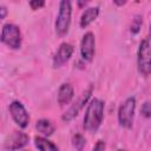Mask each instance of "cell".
<instances>
[{
  "label": "cell",
  "instance_id": "cell-1",
  "mask_svg": "<svg viewBox=\"0 0 151 151\" xmlns=\"http://www.w3.org/2000/svg\"><path fill=\"white\" fill-rule=\"evenodd\" d=\"M104 107H105V104L99 98H93L88 101L85 111L84 120H83V126L87 132L94 133L98 131V129L103 123Z\"/></svg>",
  "mask_w": 151,
  "mask_h": 151
},
{
  "label": "cell",
  "instance_id": "cell-2",
  "mask_svg": "<svg viewBox=\"0 0 151 151\" xmlns=\"http://www.w3.org/2000/svg\"><path fill=\"white\" fill-rule=\"evenodd\" d=\"M137 67L142 76L151 74V34L146 35L139 44L137 51Z\"/></svg>",
  "mask_w": 151,
  "mask_h": 151
},
{
  "label": "cell",
  "instance_id": "cell-3",
  "mask_svg": "<svg viewBox=\"0 0 151 151\" xmlns=\"http://www.w3.org/2000/svg\"><path fill=\"white\" fill-rule=\"evenodd\" d=\"M71 14H72V5L68 0H61L59 2V11L55 19L54 28L55 33L59 37H64L67 34L70 25H71Z\"/></svg>",
  "mask_w": 151,
  "mask_h": 151
},
{
  "label": "cell",
  "instance_id": "cell-4",
  "mask_svg": "<svg viewBox=\"0 0 151 151\" xmlns=\"http://www.w3.org/2000/svg\"><path fill=\"white\" fill-rule=\"evenodd\" d=\"M0 40L7 47L12 50H19L21 47V32L20 28L14 24H5L1 28Z\"/></svg>",
  "mask_w": 151,
  "mask_h": 151
},
{
  "label": "cell",
  "instance_id": "cell-5",
  "mask_svg": "<svg viewBox=\"0 0 151 151\" xmlns=\"http://www.w3.org/2000/svg\"><path fill=\"white\" fill-rule=\"evenodd\" d=\"M134 110H136V98L129 97L124 100V103L118 109V123L124 129H131L133 124V117H134Z\"/></svg>",
  "mask_w": 151,
  "mask_h": 151
},
{
  "label": "cell",
  "instance_id": "cell-6",
  "mask_svg": "<svg viewBox=\"0 0 151 151\" xmlns=\"http://www.w3.org/2000/svg\"><path fill=\"white\" fill-rule=\"evenodd\" d=\"M92 92H93V85H90V86L79 96V98L70 106V109L61 116V119H63L64 122H71L72 119H74V118L80 113V111L83 110V107L85 106V104H88V99L91 98Z\"/></svg>",
  "mask_w": 151,
  "mask_h": 151
},
{
  "label": "cell",
  "instance_id": "cell-7",
  "mask_svg": "<svg viewBox=\"0 0 151 151\" xmlns=\"http://www.w3.org/2000/svg\"><path fill=\"white\" fill-rule=\"evenodd\" d=\"M12 119L20 129H26L29 124V114L26 111L25 106L19 100H13L8 106Z\"/></svg>",
  "mask_w": 151,
  "mask_h": 151
},
{
  "label": "cell",
  "instance_id": "cell-8",
  "mask_svg": "<svg viewBox=\"0 0 151 151\" xmlns=\"http://www.w3.org/2000/svg\"><path fill=\"white\" fill-rule=\"evenodd\" d=\"M96 52V38L92 32H86L80 41V55L85 61H92Z\"/></svg>",
  "mask_w": 151,
  "mask_h": 151
},
{
  "label": "cell",
  "instance_id": "cell-9",
  "mask_svg": "<svg viewBox=\"0 0 151 151\" xmlns=\"http://www.w3.org/2000/svg\"><path fill=\"white\" fill-rule=\"evenodd\" d=\"M29 137L22 131H14L6 140L5 147L9 151H18L28 144Z\"/></svg>",
  "mask_w": 151,
  "mask_h": 151
},
{
  "label": "cell",
  "instance_id": "cell-10",
  "mask_svg": "<svg viewBox=\"0 0 151 151\" xmlns=\"http://www.w3.org/2000/svg\"><path fill=\"white\" fill-rule=\"evenodd\" d=\"M73 46L68 42H61L54 54L53 58V66L54 67H60L61 65H64L65 63H67L70 60V58L73 54Z\"/></svg>",
  "mask_w": 151,
  "mask_h": 151
},
{
  "label": "cell",
  "instance_id": "cell-11",
  "mask_svg": "<svg viewBox=\"0 0 151 151\" xmlns=\"http://www.w3.org/2000/svg\"><path fill=\"white\" fill-rule=\"evenodd\" d=\"M74 97V88L70 83H64L60 85L57 94V100L60 106L67 105L71 103V100Z\"/></svg>",
  "mask_w": 151,
  "mask_h": 151
},
{
  "label": "cell",
  "instance_id": "cell-12",
  "mask_svg": "<svg viewBox=\"0 0 151 151\" xmlns=\"http://www.w3.org/2000/svg\"><path fill=\"white\" fill-rule=\"evenodd\" d=\"M99 15V7L98 6H94V7H88L86 8L81 17H80V20H79V26L81 28H85L87 27L88 25H91Z\"/></svg>",
  "mask_w": 151,
  "mask_h": 151
},
{
  "label": "cell",
  "instance_id": "cell-13",
  "mask_svg": "<svg viewBox=\"0 0 151 151\" xmlns=\"http://www.w3.org/2000/svg\"><path fill=\"white\" fill-rule=\"evenodd\" d=\"M35 129L38 130L39 133L42 134V137H50L55 131V126L51 123L50 119H46V118H41V119L37 120Z\"/></svg>",
  "mask_w": 151,
  "mask_h": 151
},
{
  "label": "cell",
  "instance_id": "cell-14",
  "mask_svg": "<svg viewBox=\"0 0 151 151\" xmlns=\"http://www.w3.org/2000/svg\"><path fill=\"white\" fill-rule=\"evenodd\" d=\"M34 145L39 151H59V147L53 142L42 136L34 137Z\"/></svg>",
  "mask_w": 151,
  "mask_h": 151
},
{
  "label": "cell",
  "instance_id": "cell-15",
  "mask_svg": "<svg viewBox=\"0 0 151 151\" xmlns=\"http://www.w3.org/2000/svg\"><path fill=\"white\" fill-rule=\"evenodd\" d=\"M85 144H86V139L81 133H76L72 137V145L77 151H83Z\"/></svg>",
  "mask_w": 151,
  "mask_h": 151
},
{
  "label": "cell",
  "instance_id": "cell-16",
  "mask_svg": "<svg viewBox=\"0 0 151 151\" xmlns=\"http://www.w3.org/2000/svg\"><path fill=\"white\" fill-rule=\"evenodd\" d=\"M142 24H143V17H142V15H139V14L134 15V17H133V19H132L131 26H130V31H131V33L137 34V33L140 31Z\"/></svg>",
  "mask_w": 151,
  "mask_h": 151
},
{
  "label": "cell",
  "instance_id": "cell-17",
  "mask_svg": "<svg viewBox=\"0 0 151 151\" xmlns=\"http://www.w3.org/2000/svg\"><path fill=\"white\" fill-rule=\"evenodd\" d=\"M140 113L145 118H151V100H145L142 105Z\"/></svg>",
  "mask_w": 151,
  "mask_h": 151
},
{
  "label": "cell",
  "instance_id": "cell-18",
  "mask_svg": "<svg viewBox=\"0 0 151 151\" xmlns=\"http://www.w3.org/2000/svg\"><path fill=\"white\" fill-rule=\"evenodd\" d=\"M29 6L34 11L35 9H40L41 7L45 6V1L44 0H32V1H29Z\"/></svg>",
  "mask_w": 151,
  "mask_h": 151
},
{
  "label": "cell",
  "instance_id": "cell-19",
  "mask_svg": "<svg viewBox=\"0 0 151 151\" xmlns=\"http://www.w3.org/2000/svg\"><path fill=\"white\" fill-rule=\"evenodd\" d=\"M105 147H106L105 142H104V140H98V142L94 144L92 151H105Z\"/></svg>",
  "mask_w": 151,
  "mask_h": 151
},
{
  "label": "cell",
  "instance_id": "cell-20",
  "mask_svg": "<svg viewBox=\"0 0 151 151\" xmlns=\"http://www.w3.org/2000/svg\"><path fill=\"white\" fill-rule=\"evenodd\" d=\"M6 15H7V8H6V6L1 5L0 6V20H4L6 18Z\"/></svg>",
  "mask_w": 151,
  "mask_h": 151
},
{
  "label": "cell",
  "instance_id": "cell-21",
  "mask_svg": "<svg viewBox=\"0 0 151 151\" xmlns=\"http://www.w3.org/2000/svg\"><path fill=\"white\" fill-rule=\"evenodd\" d=\"M77 5L79 7H85L87 5V1H77Z\"/></svg>",
  "mask_w": 151,
  "mask_h": 151
},
{
  "label": "cell",
  "instance_id": "cell-22",
  "mask_svg": "<svg viewBox=\"0 0 151 151\" xmlns=\"http://www.w3.org/2000/svg\"><path fill=\"white\" fill-rule=\"evenodd\" d=\"M113 4H116V5H118V6H123V5L126 4V1H117V0H114Z\"/></svg>",
  "mask_w": 151,
  "mask_h": 151
},
{
  "label": "cell",
  "instance_id": "cell-23",
  "mask_svg": "<svg viewBox=\"0 0 151 151\" xmlns=\"http://www.w3.org/2000/svg\"><path fill=\"white\" fill-rule=\"evenodd\" d=\"M150 34H151V22H150Z\"/></svg>",
  "mask_w": 151,
  "mask_h": 151
},
{
  "label": "cell",
  "instance_id": "cell-24",
  "mask_svg": "<svg viewBox=\"0 0 151 151\" xmlns=\"http://www.w3.org/2000/svg\"><path fill=\"white\" fill-rule=\"evenodd\" d=\"M118 151H126V150H118Z\"/></svg>",
  "mask_w": 151,
  "mask_h": 151
},
{
  "label": "cell",
  "instance_id": "cell-25",
  "mask_svg": "<svg viewBox=\"0 0 151 151\" xmlns=\"http://www.w3.org/2000/svg\"><path fill=\"white\" fill-rule=\"evenodd\" d=\"M22 151H25V150H22Z\"/></svg>",
  "mask_w": 151,
  "mask_h": 151
}]
</instances>
